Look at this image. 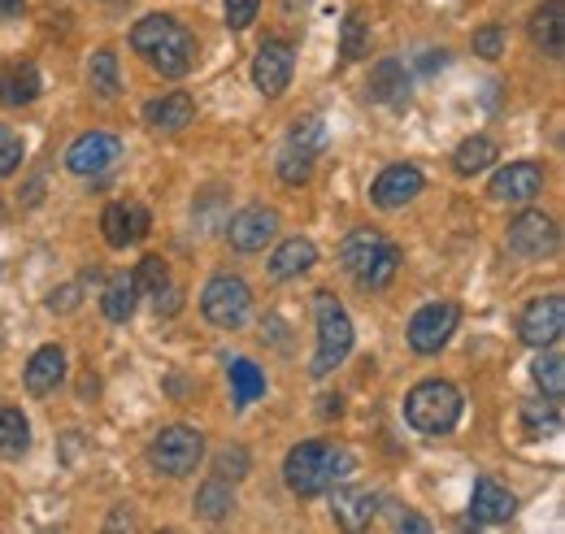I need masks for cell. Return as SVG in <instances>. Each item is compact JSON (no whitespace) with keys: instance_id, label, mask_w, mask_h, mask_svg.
Segmentation results:
<instances>
[{"instance_id":"cell-15","label":"cell","mask_w":565,"mask_h":534,"mask_svg":"<svg viewBox=\"0 0 565 534\" xmlns=\"http://www.w3.org/2000/svg\"><path fill=\"white\" fill-rule=\"evenodd\" d=\"M488 192H492L495 201H509V204L535 201V196L544 192V170H540L535 161H513V165L495 170V179Z\"/></svg>"},{"instance_id":"cell-38","label":"cell","mask_w":565,"mask_h":534,"mask_svg":"<svg viewBox=\"0 0 565 534\" xmlns=\"http://www.w3.org/2000/svg\"><path fill=\"white\" fill-rule=\"evenodd\" d=\"M213 473H217V478H226V482H239V478L248 473V452H244V448H226V452H217Z\"/></svg>"},{"instance_id":"cell-3","label":"cell","mask_w":565,"mask_h":534,"mask_svg":"<svg viewBox=\"0 0 565 534\" xmlns=\"http://www.w3.org/2000/svg\"><path fill=\"white\" fill-rule=\"evenodd\" d=\"M340 261H344V269L353 274L361 287L379 291V287H387V282L396 278V269H401V248L387 244L379 231L361 226V231H353V235L340 244Z\"/></svg>"},{"instance_id":"cell-46","label":"cell","mask_w":565,"mask_h":534,"mask_svg":"<svg viewBox=\"0 0 565 534\" xmlns=\"http://www.w3.org/2000/svg\"><path fill=\"white\" fill-rule=\"evenodd\" d=\"M22 9V0H0V18H9V13H18Z\"/></svg>"},{"instance_id":"cell-1","label":"cell","mask_w":565,"mask_h":534,"mask_svg":"<svg viewBox=\"0 0 565 534\" xmlns=\"http://www.w3.org/2000/svg\"><path fill=\"white\" fill-rule=\"evenodd\" d=\"M131 49L157 74H166V78H183L188 70L196 66V40H192V31L183 22H174V18H166V13H152V18L136 22Z\"/></svg>"},{"instance_id":"cell-5","label":"cell","mask_w":565,"mask_h":534,"mask_svg":"<svg viewBox=\"0 0 565 534\" xmlns=\"http://www.w3.org/2000/svg\"><path fill=\"white\" fill-rule=\"evenodd\" d=\"M405 417L423 435H448L461 421V392L452 383H444V378L418 383L409 392V400H405Z\"/></svg>"},{"instance_id":"cell-25","label":"cell","mask_w":565,"mask_h":534,"mask_svg":"<svg viewBox=\"0 0 565 534\" xmlns=\"http://www.w3.org/2000/svg\"><path fill=\"white\" fill-rule=\"evenodd\" d=\"M318 261V248L309 244V239H282L279 248H275V257H270V278H296V274H305V269Z\"/></svg>"},{"instance_id":"cell-8","label":"cell","mask_w":565,"mask_h":534,"mask_svg":"<svg viewBox=\"0 0 565 534\" xmlns=\"http://www.w3.org/2000/svg\"><path fill=\"white\" fill-rule=\"evenodd\" d=\"M118 161H122V143H118V135H109V131L78 135L71 148H66V170L78 174V179H100V174H109Z\"/></svg>"},{"instance_id":"cell-6","label":"cell","mask_w":565,"mask_h":534,"mask_svg":"<svg viewBox=\"0 0 565 534\" xmlns=\"http://www.w3.org/2000/svg\"><path fill=\"white\" fill-rule=\"evenodd\" d=\"M205 457V435L192 426H166L152 444H148V461L166 478H188Z\"/></svg>"},{"instance_id":"cell-47","label":"cell","mask_w":565,"mask_h":534,"mask_svg":"<svg viewBox=\"0 0 565 534\" xmlns=\"http://www.w3.org/2000/svg\"><path fill=\"white\" fill-rule=\"evenodd\" d=\"M0 217H4V201H0Z\"/></svg>"},{"instance_id":"cell-2","label":"cell","mask_w":565,"mask_h":534,"mask_svg":"<svg viewBox=\"0 0 565 534\" xmlns=\"http://www.w3.org/2000/svg\"><path fill=\"white\" fill-rule=\"evenodd\" d=\"M353 473V457L344 448H331V444H296L282 461V478L287 487L300 495V500H313L322 491H331L335 482H344Z\"/></svg>"},{"instance_id":"cell-31","label":"cell","mask_w":565,"mask_h":534,"mask_svg":"<svg viewBox=\"0 0 565 534\" xmlns=\"http://www.w3.org/2000/svg\"><path fill=\"white\" fill-rule=\"evenodd\" d=\"M87 78H92V92H96V96H105V100H114V96L122 92V74H118V57H114V49H100V53L92 57Z\"/></svg>"},{"instance_id":"cell-39","label":"cell","mask_w":565,"mask_h":534,"mask_svg":"<svg viewBox=\"0 0 565 534\" xmlns=\"http://www.w3.org/2000/svg\"><path fill=\"white\" fill-rule=\"evenodd\" d=\"M257 9H262V0H226V26L231 31L253 26L257 22Z\"/></svg>"},{"instance_id":"cell-7","label":"cell","mask_w":565,"mask_h":534,"mask_svg":"<svg viewBox=\"0 0 565 534\" xmlns=\"http://www.w3.org/2000/svg\"><path fill=\"white\" fill-rule=\"evenodd\" d=\"M248 305H253V291L235 274H217V278L205 282V291H201V313L210 318L213 327H222V331L239 327L248 318Z\"/></svg>"},{"instance_id":"cell-21","label":"cell","mask_w":565,"mask_h":534,"mask_svg":"<svg viewBox=\"0 0 565 534\" xmlns=\"http://www.w3.org/2000/svg\"><path fill=\"white\" fill-rule=\"evenodd\" d=\"M335 517H340V526H349V531H361V526H370L374 517H379V495L374 491H365V487H335Z\"/></svg>"},{"instance_id":"cell-9","label":"cell","mask_w":565,"mask_h":534,"mask_svg":"<svg viewBox=\"0 0 565 534\" xmlns=\"http://www.w3.org/2000/svg\"><path fill=\"white\" fill-rule=\"evenodd\" d=\"M457 322H461V309H457L452 300L426 305V309L414 313V322H409V348H414V352H423V356L439 352V348L452 339Z\"/></svg>"},{"instance_id":"cell-16","label":"cell","mask_w":565,"mask_h":534,"mask_svg":"<svg viewBox=\"0 0 565 534\" xmlns=\"http://www.w3.org/2000/svg\"><path fill=\"white\" fill-rule=\"evenodd\" d=\"M513 513H518V500H513V491H509L504 482H495V478H479V482H475L470 517H475L479 526H500V522H509Z\"/></svg>"},{"instance_id":"cell-20","label":"cell","mask_w":565,"mask_h":534,"mask_svg":"<svg viewBox=\"0 0 565 534\" xmlns=\"http://www.w3.org/2000/svg\"><path fill=\"white\" fill-rule=\"evenodd\" d=\"M62 378H66V352H62L57 343L40 348V352L26 361V392H31V396H49V392H57Z\"/></svg>"},{"instance_id":"cell-45","label":"cell","mask_w":565,"mask_h":534,"mask_svg":"<svg viewBox=\"0 0 565 534\" xmlns=\"http://www.w3.org/2000/svg\"><path fill=\"white\" fill-rule=\"evenodd\" d=\"M322 413H327V417H340V396H327V400H322Z\"/></svg>"},{"instance_id":"cell-29","label":"cell","mask_w":565,"mask_h":534,"mask_svg":"<svg viewBox=\"0 0 565 534\" xmlns=\"http://www.w3.org/2000/svg\"><path fill=\"white\" fill-rule=\"evenodd\" d=\"M231 392H235V408H248L253 400L266 396V374L253 361H231Z\"/></svg>"},{"instance_id":"cell-43","label":"cell","mask_w":565,"mask_h":534,"mask_svg":"<svg viewBox=\"0 0 565 534\" xmlns=\"http://www.w3.org/2000/svg\"><path fill=\"white\" fill-rule=\"evenodd\" d=\"M74 305H78V287H62V291H53V296H49V309H62V313H71Z\"/></svg>"},{"instance_id":"cell-35","label":"cell","mask_w":565,"mask_h":534,"mask_svg":"<svg viewBox=\"0 0 565 534\" xmlns=\"http://www.w3.org/2000/svg\"><path fill=\"white\" fill-rule=\"evenodd\" d=\"M287 143L300 148V152H313V157H318V152L327 148V122H322V118H305V122H296Z\"/></svg>"},{"instance_id":"cell-34","label":"cell","mask_w":565,"mask_h":534,"mask_svg":"<svg viewBox=\"0 0 565 534\" xmlns=\"http://www.w3.org/2000/svg\"><path fill=\"white\" fill-rule=\"evenodd\" d=\"M279 179L282 183H291V188L309 183V179H313V152H300V148L287 143V152L279 157Z\"/></svg>"},{"instance_id":"cell-17","label":"cell","mask_w":565,"mask_h":534,"mask_svg":"<svg viewBox=\"0 0 565 534\" xmlns=\"http://www.w3.org/2000/svg\"><path fill=\"white\" fill-rule=\"evenodd\" d=\"M418 192H423V170L418 165H387L374 179V188H370V196H374L379 209H401V204L414 201Z\"/></svg>"},{"instance_id":"cell-37","label":"cell","mask_w":565,"mask_h":534,"mask_svg":"<svg viewBox=\"0 0 565 534\" xmlns=\"http://www.w3.org/2000/svg\"><path fill=\"white\" fill-rule=\"evenodd\" d=\"M131 278H136V287H143L148 296H157V291L170 282V269H166V261H161V257H143Z\"/></svg>"},{"instance_id":"cell-40","label":"cell","mask_w":565,"mask_h":534,"mask_svg":"<svg viewBox=\"0 0 565 534\" xmlns=\"http://www.w3.org/2000/svg\"><path fill=\"white\" fill-rule=\"evenodd\" d=\"M475 53H479V57H488V62L504 53V31H500L495 22H488L483 31H475Z\"/></svg>"},{"instance_id":"cell-23","label":"cell","mask_w":565,"mask_h":534,"mask_svg":"<svg viewBox=\"0 0 565 534\" xmlns=\"http://www.w3.org/2000/svg\"><path fill=\"white\" fill-rule=\"evenodd\" d=\"M136 300H140V287H136L131 274H114V278L105 282V291H100V309H105L109 322H131Z\"/></svg>"},{"instance_id":"cell-14","label":"cell","mask_w":565,"mask_h":534,"mask_svg":"<svg viewBox=\"0 0 565 534\" xmlns=\"http://www.w3.org/2000/svg\"><path fill=\"white\" fill-rule=\"evenodd\" d=\"M100 231L109 248H131L148 235V209L136 201H118L100 213Z\"/></svg>"},{"instance_id":"cell-30","label":"cell","mask_w":565,"mask_h":534,"mask_svg":"<svg viewBox=\"0 0 565 534\" xmlns=\"http://www.w3.org/2000/svg\"><path fill=\"white\" fill-rule=\"evenodd\" d=\"M495 161V143L488 135H470V139H461V148L452 152V165H457V174H479V170H488Z\"/></svg>"},{"instance_id":"cell-33","label":"cell","mask_w":565,"mask_h":534,"mask_svg":"<svg viewBox=\"0 0 565 534\" xmlns=\"http://www.w3.org/2000/svg\"><path fill=\"white\" fill-rule=\"evenodd\" d=\"M522 430H526V439H540V435H557L562 430V408L557 404H526L522 408Z\"/></svg>"},{"instance_id":"cell-18","label":"cell","mask_w":565,"mask_h":534,"mask_svg":"<svg viewBox=\"0 0 565 534\" xmlns=\"http://www.w3.org/2000/svg\"><path fill=\"white\" fill-rule=\"evenodd\" d=\"M192 118H196V100H192L188 92H170V96L143 105V122H148L152 131L174 135V131H183V127H192Z\"/></svg>"},{"instance_id":"cell-26","label":"cell","mask_w":565,"mask_h":534,"mask_svg":"<svg viewBox=\"0 0 565 534\" xmlns=\"http://www.w3.org/2000/svg\"><path fill=\"white\" fill-rule=\"evenodd\" d=\"M40 96V70L31 62H18L13 70L0 74V100L4 105H31Z\"/></svg>"},{"instance_id":"cell-22","label":"cell","mask_w":565,"mask_h":534,"mask_svg":"<svg viewBox=\"0 0 565 534\" xmlns=\"http://www.w3.org/2000/svg\"><path fill=\"white\" fill-rule=\"evenodd\" d=\"M531 35H535V44H540L548 57H562V49H565V4L562 0H544V4L531 13Z\"/></svg>"},{"instance_id":"cell-42","label":"cell","mask_w":565,"mask_h":534,"mask_svg":"<svg viewBox=\"0 0 565 534\" xmlns=\"http://www.w3.org/2000/svg\"><path fill=\"white\" fill-rule=\"evenodd\" d=\"M205 213H196V222H201V226H205V231H217V226H222V222H217V217H213V213H217V209H222V192H210V196H205Z\"/></svg>"},{"instance_id":"cell-28","label":"cell","mask_w":565,"mask_h":534,"mask_svg":"<svg viewBox=\"0 0 565 534\" xmlns=\"http://www.w3.org/2000/svg\"><path fill=\"white\" fill-rule=\"evenodd\" d=\"M531 378L540 383V392H544L548 400H562L565 396V361L553 343L540 348V356H535V365H531Z\"/></svg>"},{"instance_id":"cell-4","label":"cell","mask_w":565,"mask_h":534,"mask_svg":"<svg viewBox=\"0 0 565 534\" xmlns=\"http://www.w3.org/2000/svg\"><path fill=\"white\" fill-rule=\"evenodd\" d=\"M313 322H318V356H313L309 374L327 378L353 352V318H349V309L331 291H318L313 296Z\"/></svg>"},{"instance_id":"cell-11","label":"cell","mask_w":565,"mask_h":534,"mask_svg":"<svg viewBox=\"0 0 565 534\" xmlns=\"http://www.w3.org/2000/svg\"><path fill=\"white\" fill-rule=\"evenodd\" d=\"M291 70H296V53L287 40H266L253 57V83L262 96H282L287 83H291Z\"/></svg>"},{"instance_id":"cell-41","label":"cell","mask_w":565,"mask_h":534,"mask_svg":"<svg viewBox=\"0 0 565 534\" xmlns=\"http://www.w3.org/2000/svg\"><path fill=\"white\" fill-rule=\"evenodd\" d=\"M396 509V504H392ZM392 531H418V534H426L430 531V522L426 517H418V513H405V509H396L392 513Z\"/></svg>"},{"instance_id":"cell-12","label":"cell","mask_w":565,"mask_h":534,"mask_svg":"<svg viewBox=\"0 0 565 534\" xmlns=\"http://www.w3.org/2000/svg\"><path fill=\"white\" fill-rule=\"evenodd\" d=\"M557 222L548 217V213H522V217H513V226H509V248L518 253V257H548V253H557Z\"/></svg>"},{"instance_id":"cell-27","label":"cell","mask_w":565,"mask_h":534,"mask_svg":"<svg viewBox=\"0 0 565 534\" xmlns=\"http://www.w3.org/2000/svg\"><path fill=\"white\" fill-rule=\"evenodd\" d=\"M196 513H201L205 522H222V517H231V513H235V487H231L226 478H217V473H213L210 482L196 491Z\"/></svg>"},{"instance_id":"cell-13","label":"cell","mask_w":565,"mask_h":534,"mask_svg":"<svg viewBox=\"0 0 565 534\" xmlns=\"http://www.w3.org/2000/svg\"><path fill=\"white\" fill-rule=\"evenodd\" d=\"M562 331H565L562 296H540V300H531L526 313H522V322H518V334H522L531 348H548V343H557Z\"/></svg>"},{"instance_id":"cell-36","label":"cell","mask_w":565,"mask_h":534,"mask_svg":"<svg viewBox=\"0 0 565 534\" xmlns=\"http://www.w3.org/2000/svg\"><path fill=\"white\" fill-rule=\"evenodd\" d=\"M22 157H26V143H22V135L13 131V127H0V179L18 174Z\"/></svg>"},{"instance_id":"cell-10","label":"cell","mask_w":565,"mask_h":534,"mask_svg":"<svg viewBox=\"0 0 565 534\" xmlns=\"http://www.w3.org/2000/svg\"><path fill=\"white\" fill-rule=\"evenodd\" d=\"M279 231V213L266 204H248L226 222V239L235 253H262Z\"/></svg>"},{"instance_id":"cell-44","label":"cell","mask_w":565,"mask_h":534,"mask_svg":"<svg viewBox=\"0 0 565 534\" xmlns=\"http://www.w3.org/2000/svg\"><path fill=\"white\" fill-rule=\"evenodd\" d=\"M444 66H448V53H444V49H439V53H435V49H430V53H423L426 74H435V70H444Z\"/></svg>"},{"instance_id":"cell-24","label":"cell","mask_w":565,"mask_h":534,"mask_svg":"<svg viewBox=\"0 0 565 534\" xmlns=\"http://www.w3.org/2000/svg\"><path fill=\"white\" fill-rule=\"evenodd\" d=\"M26 448H31V421H26V413L13 408V404H0V457L4 461H18V457H26Z\"/></svg>"},{"instance_id":"cell-19","label":"cell","mask_w":565,"mask_h":534,"mask_svg":"<svg viewBox=\"0 0 565 534\" xmlns=\"http://www.w3.org/2000/svg\"><path fill=\"white\" fill-rule=\"evenodd\" d=\"M365 92H370V100H379V105H405V100H409V74H405V62L383 57L379 66L370 70Z\"/></svg>"},{"instance_id":"cell-32","label":"cell","mask_w":565,"mask_h":534,"mask_svg":"<svg viewBox=\"0 0 565 534\" xmlns=\"http://www.w3.org/2000/svg\"><path fill=\"white\" fill-rule=\"evenodd\" d=\"M340 53H344V62H361V57L370 53V22H365V9H349L344 31H340Z\"/></svg>"}]
</instances>
